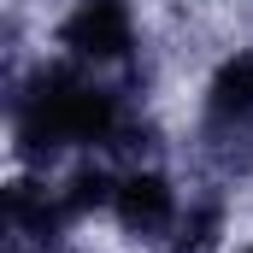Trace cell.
I'll use <instances>...</instances> for the list:
<instances>
[{"label": "cell", "mask_w": 253, "mask_h": 253, "mask_svg": "<svg viewBox=\"0 0 253 253\" xmlns=\"http://www.w3.org/2000/svg\"><path fill=\"white\" fill-rule=\"evenodd\" d=\"M65 206H71V218H88V212H112V194H118V177L106 171V165H83L71 183H65Z\"/></svg>", "instance_id": "cell-7"}, {"label": "cell", "mask_w": 253, "mask_h": 253, "mask_svg": "<svg viewBox=\"0 0 253 253\" xmlns=\"http://www.w3.org/2000/svg\"><path fill=\"white\" fill-rule=\"evenodd\" d=\"M6 118L12 141L30 165H47L71 147H129V106L124 94L100 77H88V65H42L24 83L6 88Z\"/></svg>", "instance_id": "cell-1"}, {"label": "cell", "mask_w": 253, "mask_h": 253, "mask_svg": "<svg viewBox=\"0 0 253 253\" xmlns=\"http://www.w3.org/2000/svg\"><path fill=\"white\" fill-rule=\"evenodd\" d=\"M253 129V47L230 53L206 83V135H248Z\"/></svg>", "instance_id": "cell-5"}, {"label": "cell", "mask_w": 253, "mask_h": 253, "mask_svg": "<svg viewBox=\"0 0 253 253\" xmlns=\"http://www.w3.org/2000/svg\"><path fill=\"white\" fill-rule=\"evenodd\" d=\"M248 253H253V248H248Z\"/></svg>", "instance_id": "cell-8"}, {"label": "cell", "mask_w": 253, "mask_h": 253, "mask_svg": "<svg viewBox=\"0 0 253 253\" xmlns=\"http://www.w3.org/2000/svg\"><path fill=\"white\" fill-rule=\"evenodd\" d=\"M112 218L118 230L135 236V242H159V236H177V218H183V200H177V183L153 165H135L118 177V194H112Z\"/></svg>", "instance_id": "cell-3"}, {"label": "cell", "mask_w": 253, "mask_h": 253, "mask_svg": "<svg viewBox=\"0 0 253 253\" xmlns=\"http://www.w3.org/2000/svg\"><path fill=\"white\" fill-rule=\"evenodd\" d=\"M65 224H71V206L59 189H47L36 177L6 183V248H53Z\"/></svg>", "instance_id": "cell-4"}, {"label": "cell", "mask_w": 253, "mask_h": 253, "mask_svg": "<svg viewBox=\"0 0 253 253\" xmlns=\"http://www.w3.org/2000/svg\"><path fill=\"white\" fill-rule=\"evenodd\" d=\"M59 47L71 65L88 71H112V65L135 59V12L129 0H77L59 18Z\"/></svg>", "instance_id": "cell-2"}, {"label": "cell", "mask_w": 253, "mask_h": 253, "mask_svg": "<svg viewBox=\"0 0 253 253\" xmlns=\"http://www.w3.org/2000/svg\"><path fill=\"white\" fill-rule=\"evenodd\" d=\"M218 236H224V194H200V200L183 206L171 242H177V253H212Z\"/></svg>", "instance_id": "cell-6"}]
</instances>
